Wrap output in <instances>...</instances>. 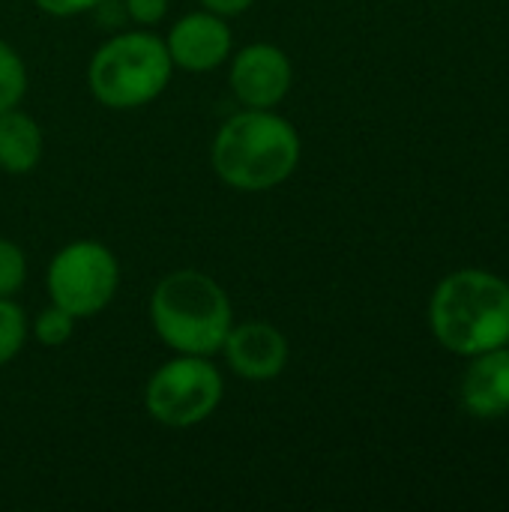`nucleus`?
Listing matches in <instances>:
<instances>
[{
	"instance_id": "nucleus-1",
	"label": "nucleus",
	"mask_w": 509,
	"mask_h": 512,
	"mask_svg": "<svg viewBox=\"0 0 509 512\" xmlns=\"http://www.w3.org/2000/svg\"><path fill=\"white\" fill-rule=\"evenodd\" d=\"M435 339L462 357L509 345V285L486 270L447 276L429 303Z\"/></svg>"
},
{
	"instance_id": "nucleus-2",
	"label": "nucleus",
	"mask_w": 509,
	"mask_h": 512,
	"mask_svg": "<svg viewBox=\"0 0 509 512\" xmlns=\"http://www.w3.org/2000/svg\"><path fill=\"white\" fill-rule=\"evenodd\" d=\"M297 162L300 135L270 108L234 114L213 141V171L243 192H264L285 183Z\"/></svg>"
},
{
	"instance_id": "nucleus-3",
	"label": "nucleus",
	"mask_w": 509,
	"mask_h": 512,
	"mask_svg": "<svg viewBox=\"0 0 509 512\" xmlns=\"http://www.w3.org/2000/svg\"><path fill=\"white\" fill-rule=\"evenodd\" d=\"M150 318L168 348L195 357L222 351L234 321L222 285L198 270L168 273L150 297Z\"/></svg>"
},
{
	"instance_id": "nucleus-4",
	"label": "nucleus",
	"mask_w": 509,
	"mask_h": 512,
	"mask_svg": "<svg viewBox=\"0 0 509 512\" xmlns=\"http://www.w3.org/2000/svg\"><path fill=\"white\" fill-rule=\"evenodd\" d=\"M168 45L153 33H120L90 60L87 84L105 108H141L171 81Z\"/></svg>"
},
{
	"instance_id": "nucleus-5",
	"label": "nucleus",
	"mask_w": 509,
	"mask_h": 512,
	"mask_svg": "<svg viewBox=\"0 0 509 512\" xmlns=\"http://www.w3.org/2000/svg\"><path fill=\"white\" fill-rule=\"evenodd\" d=\"M222 402V375L207 357L180 354L162 363L144 390L150 417L171 429H189L207 420Z\"/></svg>"
},
{
	"instance_id": "nucleus-6",
	"label": "nucleus",
	"mask_w": 509,
	"mask_h": 512,
	"mask_svg": "<svg viewBox=\"0 0 509 512\" xmlns=\"http://www.w3.org/2000/svg\"><path fill=\"white\" fill-rule=\"evenodd\" d=\"M120 285V267L111 249L96 240H78L63 246L48 267V294L51 303L87 318L102 312Z\"/></svg>"
},
{
	"instance_id": "nucleus-7",
	"label": "nucleus",
	"mask_w": 509,
	"mask_h": 512,
	"mask_svg": "<svg viewBox=\"0 0 509 512\" xmlns=\"http://www.w3.org/2000/svg\"><path fill=\"white\" fill-rule=\"evenodd\" d=\"M291 60L282 48L255 42L231 63V90L249 108H273L291 90Z\"/></svg>"
},
{
	"instance_id": "nucleus-8",
	"label": "nucleus",
	"mask_w": 509,
	"mask_h": 512,
	"mask_svg": "<svg viewBox=\"0 0 509 512\" xmlns=\"http://www.w3.org/2000/svg\"><path fill=\"white\" fill-rule=\"evenodd\" d=\"M165 45H168L171 63L189 72H207V69H216L231 54V30L225 18L210 9L189 12L171 27V36Z\"/></svg>"
},
{
	"instance_id": "nucleus-9",
	"label": "nucleus",
	"mask_w": 509,
	"mask_h": 512,
	"mask_svg": "<svg viewBox=\"0 0 509 512\" xmlns=\"http://www.w3.org/2000/svg\"><path fill=\"white\" fill-rule=\"evenodd\" d=\"M222 351L228 366L249 381H270L288 363V339L267 321L231 324Z\"/></svg>"
},
{
	"instance_id": "nucleus-10",
	"label": "nucleus",
	"mask_w": 509,
	"mask_h": 512,
	"mask_svg": "<svg viewBox=\"0 0 509 512\" xmlns=\"http://www.w3.org/2000/svg\"><path fill=\"white\" fill-rule=\"evenodd\" d=\"M462 405L480 420H495L509 414L507 345L474 357L471 369L462 378Z\"/></svg>"
},
{
	"instance_id": "nucleus-11",
	"label": "nucleus",
	"mask_w": 509,
	"mask_h": 512,
	"mask_svg": "<svg viewBox=\"0 0 509 512\" xmlns=\"http://www.w3.org/2000/svg\"><path fill=\"white\" fill-rule=\"evenodd\" d=\"M42 159V132L24 111L0 114V168L9 174H27Z\"/></svg>"
},
{
	"instance_id": "nucleus-12",
	"label": "nucleus",
	"mask_w": 509,
	"mask_h": 512,
	"mask_svg": "<svg viewBox=\"0 0 509 512\" xmlns=\"http://www.w3.org/2000/svg\"><path fill=\"white\" fill-rule=\"evenodd\" d=\"M27 93V69L12 45L0 39V114L15 108Z\"/></svg>"
},
{
	"instance_id": "nucleus-13",
	"label": "nucleus",
	"mask_w": 509,
	"mask_h": 512,
	"mask_svg": "<svg viewBox=\"0 0 509 512\" xmlns=\"http://www.w3.org/2000/svg\"><path fill=\"white\" fill-rule=\"evenodd\" d=\"M75 333V315L60 309L57 303L42 309L33 321V336L45 345V348H60L72 339Z\"/></svg>"
},
{
	"instance_id": "nucleus-14",
	"label": "nucleus",
	"mask_w": 509,
	"mask_h": 512,
	"mask_svg": "<svg viewBox=\"0 0 509 512\" xmlns=\"http://www.w3.org/2000/svg\"><path fill=\"white\" fill-rule=\"evenodd\" d=\"M24 336H27L24 312H21L12 300L0 297V366L9 363V360L21 351Z\"/></svg>"
},
{
	"instance_id": "nucleus-15",
	"label": "nucleus",
	"mask_w": 509,
	"mask_h": 512,
	"mask_svg": "<svg viewBox=\"0 0 509 512\" xmlns=\"http://www.w3.org/2000/svg\"><path fill=\"white\" fill-rule=\"evenodd\" d=\"M27 276V258L12 240H0V297H12Z\"/></svg>"
},
{
	"instance_id": "nucleus-16",
	"label": "nucleus",
	"mask_w": 509,
	"mask_h": 512,
	"mask_svg": "<svg viewBox=\"0 0 509 512\" xmlns=\"http://www.w3.org/2000/svg\"><path fill=\"white\" fill-rule=\"evenodd\" d=\"M126 9L138 24H156L165 18L168 0H126Z\"/></svg>"
},
{
	"instance_id": "nucleus-17",
	"label": "nucleus",
	"mask_w": 509,
	"mask_h": 512,
	"mask_svg": "<svg viewBox=\"0 0 509 512\" xmlns=\"http://www.w3.org/2000/svg\"><path fill=\"white\" fill-rule=\"evenodd\" d=\"M102 0H36V6L48 15H57V18H66V15H78V12H87L93 6H99Z\"/></svg>"
},
{
	"instance_id": "nucleus-18",
	"label": "nucleus",
	"mask_w": 509,
	"mask_h": 512,
	"mask_svg": "<svg viewBox=\"0 0 509 512\" xmlns=\"http://www.w3.org/2000/svg\"><path fill=\"white\" fill-rule=\"evenodd\" d=\"M204 3V9H210V12H216V15H240V12H246L249 6H252V0H201Z\"/></svg>"
}]
</instances>
